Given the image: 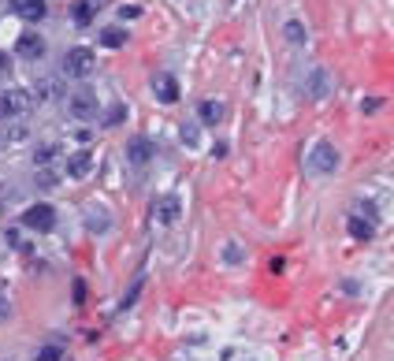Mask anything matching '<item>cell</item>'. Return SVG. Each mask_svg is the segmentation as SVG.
I'll return each mask as SVG.
<instances>
[{"label": "cell", "mask_w": 394, "mask_h": 361, "mask_svg": "<svg viewBox=\"0 0 394 361\" xmlns=\"http://www.w3.org/2000/svg\"><path fill=\"white\" fill-rule=\"evenodd\" d=\"M34 90H38V101H56V97L63 93V86H60L56 79H41Z\"/></svg>", "instance_id": "obj_18"}, {"label": "cell", "mask_w": 394, "mask_h": 361, "mask_svg": "<svg viewBox=\"0 0 394 361\" xmlns=\"http://www.w3.org/2000/svg\"><path fill=\"white\" fill-rule=\"evenodd\" d=\"M179 209H182V205H179V198H175V194H168V198H157V205H152V220L168 227V224L179 220Z\"/></svg>", "instance_id": "obj_9"}, {"label": "cell", "mask_w": 394, "mask_h": 361, "mask_svg": "<svg viewBox=\"0 0 394 361\" xmlns=\"http://www.w3.org/2000/svg\"><path fill=\"white\" fill-rule=\"evenodd\" d=\"M338 149L331 146V141H316V146L309 149V157H305V168H309V175H331L338 171Z\"/></svg>", "instance_id": "obj_1"}, {"label": "cell", "mask_w": 394, "mask_h": 361, "mask_svg": "<svg viewBox=\"0 0 394 361\" xmlns=\"http://www.w3.org/2000/svg\"><path fill=\"white\" fill-rule=\"evenodd\" d=\"M56 153H60L56 146H41V149L34 153V164H38V168H49V164L56 160Z\"/></svg>", "instance_id": "obj_20"}, {"label": "cell", "mask_w": 394, "mask_h": 361, "mask_svg": "<svg viewBox=\"0 0 394 361\" xmlns=\"http://www.w3.org/2000/svg\"><path fill=\"white\" fill-rule=\"evenodd\" d=\"M93 63H97V56H93V49H86V45H74V49L63 52V75H68V79H86V75L93 71Z\"/></svg>", "instance_id": "obj_2"}, {"label": "cell", "mask_w": 394, "mask_h": 361, "mask_svg": "<svg viewBox=\"0 0 394 361\" xmlns=\"http://www.w3.org/2000/svg\"><path fill=\"white\" fill-rule=\"evenodd\" d=\"M15 52L23 60H41V56H45V38H41V34H19Z\"/></svg>", "instance_id": "obj_10"}, {"label": "cell", "mask_w": 394, "mask_h": 361, "mask_svg": "<svg viewBox=\"0 0 394 361\" xmlns=\"http://www.w3.org/2000/svg\"><path fill=\"white\" fill-rule=\"evenodd\" d=\"M152 93H157L160 105H175L179 101V79L171 71H157L152 75Z\"/></svg>", "instance_id": "obj_6"}, {"label": "cell", "mask_w": 394, "mask_h": 361, "mask_svg": "<svg viewBox=\"0 0 394 361\" xmlns=\"http://www.w3.org/2000/svg\"><path fill=\"white\" fill-rule=\"evenodd\" d=\"M30 138V127L19 123V119H4L0 123V146H19V141Z\"/></svg>", "instance_id": "obj_11"}, {"label": "cell", "mask_w": 394, "mask_h": 361, "mask_svg": "<svg viewBox=\"0 0 394 361\" xmlns=\"http://www.w3.org/2000/svg\"><path fill=\"white\" fill-rule=\"evenodd\" d=\"M182 141H190V146H197V141H201V130H197L194 123H186V127H182Z\"/></svg>", "instance_id": "obj_24"}, {"label": "cell", "mask_w": 394, "mask_h": 361, "mask_svg": "<svg viewBox=\"0 0 394 361\" xmlns=\"http://www.w3.org/2000/svg\"><path fill=\"white\" fill-rule=\"evenodd\" d=\"M127 160H130V164H149V160H152V141L141 138V135L130 138V141H127Z\"/></svg>", "instance_id": "obj_13"}, {"label": "cell", "mask_w": 394, "mask_h": 361, "mask_svg": "<svg viewBox=\"0 0 394 361\" xmlns=\"http://www.w3.org/2000/svg\"><path fill=\"white\" fill-rule=\"evenodd\" d=\"M34 361H63V346H56V343H49V346H41L38 350V358Z\"/></svg>", "instance_id": "obj_21"}, {"label": "cell", "mask_w": 394, "mask_h": 361, "mask_svg": "<svg viewBox=\"0 0 394 361\" xmlns=\"http://www.w3.org/2000/svg\"><path fill=\"white\" fill-rule=\"evenodd\" d=\"M23 227H30V231H38V235H45L56 227V209H52L49 201H34V205H26V213H23Z\"/></svg>", "instance_id": "obj_4"}, {"label": "cell", "mask_w": 394, "mask_h": 361, "mask_svg": "<svg viewBox=\"0 0 394 361\" xmlns=\"http://www.w3.org/2000/svg\"><path fill=\"white\" fill-rule=\"evenodd\" d=\"M123 116H127V108H123V105H116L112 112H108V127H116V123H119V119H123Z\"/></svg>", "instance_id": "obj_25"}, {"label": "cell", "mask_w": 394, "mask_h": 361, "mask_svg": "<svg viewBox=\"0 0 394 361\" xmlns=\"http://www.w3.org/2000/svg\"><path fill=\"white\" fill-rule=\"evenodd\" d=\"M12 12L19 19H26V23H41L49 15V4L45 0H12Z\"/></svg>", "instance_id": "obj_8"}, {"label": "cell", "mask_w": 394, "mask_h": 361, "mask_svg": "<svg viewBox=\"0 0 394 361\" xmlns=\"http://www.w3.org/2000/svg\"><path fill=\"white\" fill-rule=\"evenodd\" d=\"M8 68H12V56H8V52H0V75H4Z\"/></svg>", "instance_id": "obj_28"}, {"label": "cell", "mask_w": 394, "mask_h": 361, "mask_svg": "<svg viewBox=\"0 0 394 361\" xmlns=\"http://www.w3.org/2000/svg\"><path fill=\"white\" fill-rule=\"evenodd\" d=\"M223 257H227V261H242V249H238V246L231 243V246H227V254H223Z\"/></svg>", "instance_id": "obj_27"}, {"label": "cell", "mask_w": 394, "mask_h": 361, "mask_svg": "<svg viewBox=\"0 0 394 361\" xmlns=\"http://www.w3.org/2000/svg\"><path fill=\"white\" fill-rule=\"evenodd\" d=\"M68 112H71V119L86 123V119H93L97 112H101V101H97V93L90 90V86H82V90H74L68 97Z\"/></svg>", "instance_id": "obj_3"}, {"label": "cell", "mask_w": 394, "mask_h": 361, "mask_svg": "<svg viewBox=\"0 0 394 361\" xmlns=\"http://www.w3.org/2000/svg\"><path fill=\"white\" fill-rule=\"evenodd\" d=\"M346 231L354 235L357 243H368V238L376 235V220H365V216H357V213H354V216L346 220Z\"/></svg>", "instance_id": "obj_14"}, {"label": "cell", "mask_w": 394, "mask_h": 361, "mask_svg": "<svg viewBox=\"0 0 394 361\" xmlns=\"http://www.w3.org/2000/svg\"><path fill=\"white\" fill-rule=\"evenodd\" d=\"M101 45L104 49H123L127 45V30L123 26H104L101 30Z\"/></svg>", "instance_id": "obj_17"}, {"label": "cell", "mask_w": 394, "mask_h": 361, "mask_svg": "<svg viewBox=\"0 0 394 361\" xmlns=\"http://www.w3.org/2000/svg\"><path fill=\"white\" fill-rule=\"evenodd\" d=\"M305 90H309L313 101H320V97H327V75L320 68H313L309 71V79H305Z\"/></svg>", "instance_id": "obj_15"}, {"label": "cell", "mask_w": 394, "mask_h": 361, "mask_svg": "<svg viewBox=\"0 0 394 361\" xmlns=\"http://www.w3.org/2000/svg\"><path fill=\"white\" fill-rule=\"evenodd\" d=\"M90 171H93V153L90 149H79V153L68 157V175L71 179H86Z\"/></svg>", "instance_id": "obj_12"}, {"label": "cell", "mask_w": 394, "mask_h": 361, "mask_svg": "<svg viewBox=\"0 0 394 361\" xmlns=\"http://www.w3.org/2000/svg\"><path fill=\"white\" fill-rule=\"evenodd\" d=\"M197 116H201L205 127H212V123H220V119H223V105L220 101H201V105H197Z\"/></svg>", "instance_id": "obj_16"}, {"label": "cell", "mask_w": 394, "mask_h": 361, "mask_svg": "<svg viewBox=\"0 0 394 361\" xmlns=\"http://www.w3.org/2000/svg\"><path fill=\"white\" fill-rule=\"evenodd\" d=\"M90 231H108V216H104V209H90Z\"/></svg>", "instance_id": "obj_22"}, {"label": "cell", "mask_w": 394, "mask_h": 361, "mask_svg": "<svg viewBox=\"0 0 394 361\" xmlns=\"http://www.w3.org/2000/svg\"><path fill=\"white\" fill-rule=\"evenodd\" d=\"M56 187V175L52 171H38V190H52Z\"/></svg>", "instance_id": "obj_23"}, {"label": "cell", "mask_w": 394, "mask_h": 361, "mask_svg": "<svg viewBox=\"0 0 394 361\" xmlns=\"http://www.w3.org/2000/svg\"><path fill=\"white\" fill-rule=\"evenodd\" d=\"M101 8H104V0H74V4H71L74 26H90L93 19L101 15Z\"/></svg>", "instance_id": "obj_7"}, {"label": "cell", "mask_w": 394, "mask_h": 361, "mask_svg": "<svg viewBox=\"0 0 394 361\" xmlns=\"http://www.w3.org/2000/svg\"><path fill=\"white\" fill-rule=\"evenodd\" d=\"M283 34H287V41H290V45H305V26L298 23V19H290V23L283 26Z\"/></svg>", "instance_id": "obj_19"}, {"label": "cell", "mask_w": 394, "mask_h": 361, "mask_svg": "<svg viewBox=\"0 0 394 361\" xmlns=\"http://www.w3.org/2000/svg\"><path fill=\"white\" fill-rule=\"evenodd\" d=\"M8 316H12V302H8L4 294H0V321H8Z\"/></svg>", "instance_id": "obj_26"}, {"label": "cell", "mask_w": 394, "mask_h": 361, "mask_svg": "<svg viewBox=\"0 0 394 361\" xmlns=\"http://www.w3.org/2000/svg\"><path fill=\"white\" fill-rule=\"evenodd\" d=\"M26 108H30L26 90H0V123H4V119H23Z\"/></svg>", "instance_id": "obj_5"}]
</instances>
